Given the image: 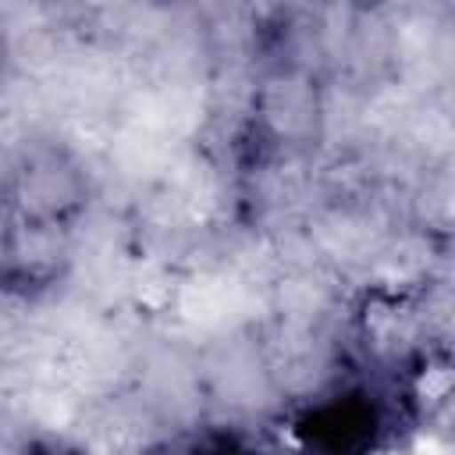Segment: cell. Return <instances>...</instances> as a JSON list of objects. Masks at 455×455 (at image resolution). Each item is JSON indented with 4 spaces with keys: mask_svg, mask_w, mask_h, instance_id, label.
I'll use <instances>...</instances> for the list:
<instances>
[{
    "mask_svg": "<svg viewBox=\"0 0 455 455\" xmlns=\"http://www.w3.org/2000/svg\"><path fill=\"white\" fill-rule=\"evenodd\" d=\"M373 427H377V416L363 398H341L306 412L295 423V434L306 448L320 455H359L370 444Z\"/></svg>",
    "mask_w": 455,
    "mask_h": 455,
    "instance_id": "1",
    "label": "cell"
},
{
    "mask_svg": "<svg viewBox=\"0 0 455 455\" xmlns=\"http://www.w3.org/2000/svg\"><path fill=\"white\" fill-rule=\"evenodd\" d=\"M196 455H249V451L242 444H235V441H213V444L199 448Z\"/></svg>",
    "mask_w": 455,
    "mask_h": 455,
    "instance_id": "2",
    "label": "cell"
}]
</instances>
